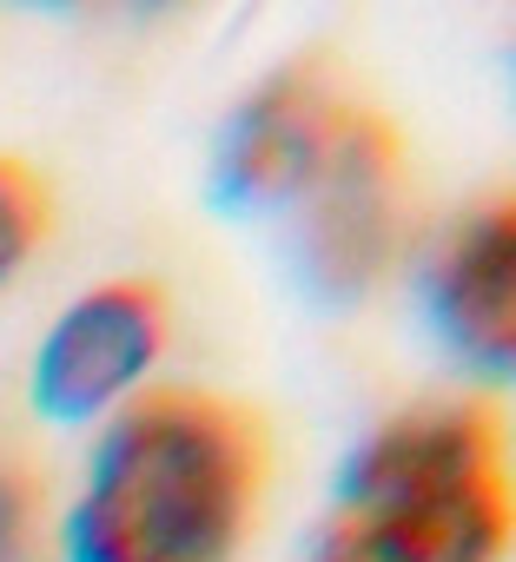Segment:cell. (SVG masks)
<instances>
[{"instance_id": "cell-5", "label": "cell", "mask_w": 516, "mask_h": 562, "mask_svg": "<svg viewBox=\"0 0 516 562\" xmlns=\"http://www.w3.org/2000/svg\"><path fill=\"white\" fill-rule=\"evenodd\" d=\"M166 345V299L146 278H113L87 292L34 358V404L47 417H93L126 397Z\"/></svg>"}, {"instance_id": "cell-8", "label": "cell", "mask_w": 516, "mask_h": 562, "mask_svg": "<svg viewBox=\"0 0 516 562\" xmlns=\"http://www.w3.org/2000/svg\"><path fill=\"white\" fill-rule=\"evenodd\" d=\"M0 562H41V476L0 443Z\"/></svg>"}, {"instance_id": "cell-6", "label": "cell", "mask_w": 516, "mask_h": 562, "mask_svg": "<svg viewBox=\"0 0 516 562\" xmlns=\"http://www.w3.org/2000/svg\"><path fill=\"white\" fill-rule=\"evenodd\" d=\"M430 305L444 338L496 371H516V192L490 199L437 258Z\"/></svg>"}, {"instance_id": "cell-3", "label": "cell", "mask_w": 516, "mask_h": 562, "mask_svg": "<svg viewBox=\"0 0 516 562\" xmlns=\"http://www.w3.org/2000/svg\"><path fill=\"white\" fill-rule=\"evenodd\" d=\"M299 225V271L325 299H364L404 238V153L397 133L351 100L318 172L285 212Z\"/></svg>"}, {"instance_id": "cell-7", "label": "cell", "mask_w": 516, "mask_h": 562, "mask_svg": "<svg viewBox=\"0 0 516 562\" xmlns=\"http://www.w3.org/2000/svg\"><path fill=\"white\" fill-rule=\"evenodd\" d=\"M41 232H47V186L21 159H0V285L34 258Z\"/></svg>"}, {"instance_id": "cell-2", "label": "cell", "mask_w": 516, "mask_h": 562, "mask_svg": "<svg viewBox=\"0 0 516 562\" xmlns=\"http://www.w3.org/2000/svg\"><path fill=\"white\" fill-rule=\"evenodd\" d=\"M516 536L503 417L476 397L391 417L345 470L312 562H496Z\"/></svg>"}, {"instance_id": "cell-1", "label": "cell", "mask_w": 516, "mask_h": 562, "mask_svg": "<svg viewBox=\"0 0 516 562\" xmlns=\"http://www.w3.org/2000/svg\"><path fill=\"white\" fill-rule=\"evenodd\" d=\"M266 490V424L212 391H153L100 443L67 562H232Z\"/></svg>"}, {"instance_id": "cell-4", "label": "cell", "mask_w": 516, "mask_h": 562, "mask_svg": "<svg viewBox=\"0 0 516 562\" xmlns=\"http://www.w3.org/2000/svg\"><path fill=\"white\" fill-rule=\"evenodd\" d=\"M345 113H351V100L318 67H285L279 80H266L232 113V126L218 139V166H212L218 205H232V212H292V199L318 172Z\"/></svg>"}]
</instances>
